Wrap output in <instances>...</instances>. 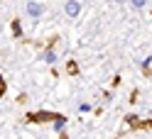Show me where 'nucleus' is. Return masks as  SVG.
Listing matches in <instances>:
<instances>
[{
    "label": "nucleus",
    "mask_w": 152,
    "mask_h": 139,
    "mask_svg": "<svg viewBox=\"0 0 152 139\" xmlns=\"http://www.w3.org/2000/svg\"><path fill=\"white\" fill-rule=\"evenodd\" d=\"M56 112H49V110H39V112H27L25 122L30 125H44V122H54Z\"/></svg>",
    "instance_id": "obj_1"
},
{
    "label": "nucleus",
    "mask_w": 152,
    "mask_h": 139,
    "mask_svg": "<svg viewBox=\"0 0 152 139\" xmlns=\"http://www.w3.org/2000/svg\"><path fill=\"white\" fill-rule=\"evenodd\" d=\"M42 12H44V5L42 3H37V0H30V3H27V15H30L32 20H39Z\"/></svg>",
    "instance_id": "obj_2"
},
{
    "label": "nucleus",
    "mask_w": 152,
    "mask_h": 139,
    "mask_svg": "<svg viewBox=\"0 0 152 139\" xmlns=\"http://www.w3.org/2000/svg\"><path fill=\"white\" fill-rule=\"evenodd\" d=\"M64 12H66V17H79V12H81V3H79V0H66Z\"/></svg>",
    "instance_id": "obj_3"
},
{
    "label": "nucleus",
    "mask_w": 152,
    "mask_h": 139,
    "mask_svg": "<svg viewBox=\"0 0 152 139\" xmlns=\"http://www.w3.org/2000/svg\"><path fill=\"white\" fill-rule=\"evenodd\" d=\"M44 63H56V51H54V39H52V44L47 46V49L42 51V56H39Z\"/></svg>",
    "instance_id": "obj_4"
},
{
    "label": "nucleus",
    "mask_w": 152,
    "mask_h": 139,
    "mask_svg": "<svg viewBox=\"0 0 152 139\" xmlns=\"http://www.w3.org/2000/svg\"><path fill=\"white\" fill-rule=\"evenodd\" d=\"M66 73H69V76H79V61H76V59L66 61Z\"/></svg>",
    "instance_id": "obj_5"
},
{
    "label": "nucleus",
    "mask_w": 152,
    "mask_h": 139,
    "mask_svg": "<svg viewBox=\"0 0 152 139\" xmlns=\"http://www.w3.org/2000/svg\"><path fill=\"white\" fill-rule=\"evenodd\" d=\"M10 30H12V37H22V22L17 20V17L10 22Z\"/></svg>",
    "instance_id": "obj_6"
},
{
    "label": "nucleus",
    "mask_w": 152,
    "mask_h": 139,
    "mask_svg": "<svg viewBox=\"0 0 152 139\" xmlns=\"http://www.w3.org/2000/svg\"><path fill=\"white\" fill-rule=\"evenodd\" d=\"M64 125H66V117H64V115H56V117H54V129L64 134Z\"/></svg>",
    "instance_id": "obj_7"
},
{
    "label": "nucleus",
    "mask_w": 152,
    "mask_h": 139,
    "mask_svg": "<svg viewBox=\"0 0 152 139\" xmlns=\"http://www.w3.org/2000/svg\"><path fill=\"white\" fill-rule=\"evenodd\" d=\"M132 129H152V120H137V125Z\"/></svg>",
    "instance_id": "obj_8"
},
{
    "label": "nucleus",
    "mask_w": 152,
    "mask_h": 139,
    "mask_svg": "<svg viewBox=\"0 0 152 139\" xmlns=\"http://www.w3.org/2000/svg\"><path fill=\"white\" fill-rule=\"evenodd\" d=\"M137 120H140L137 115H132V112H130V115L125 117V125H130V129H132V127H135V125H137Z\"/></svg>",
    "instance_id": "obj_9"
},
{
    "label": "nucleus",
    "mask_w": 152,
    "mask_h": 139,
    "mask_svg": "<svg viewBox=\"0 0 152 139\" xmlns=\"http://www.w3.org/2000/svg\"><path fill=\"white\" fill-rule=\"evenodd\" d=\"M132 3V7H135V10H142V7L147 5V0H130Z\"/></svg>",
    "instance_id": "obj_10"
},
{
    "label": "nucleus",
    "mask_w": 152,
    "mask_h": 139,
    "mask_svg": "<svg viewBox=\"0 0 152 139\" xmlns=\"http://www.w3.org/2000/svg\"><path fill=\"white\" fill-rule=\"evenodd\" d=\"M91 110H93L91 103H81V105H79V112H91Z\"/></svg>",
    "instance_id": "obj_11"
},
{
    "label": "nucleus",
    "mask_w": 152,
    "mask_h": 139,
    "mask_svg": "<svg viewBox=\"0 0 152 139\" xmlns=\"http://www.w3.org/2000/svg\"><path fill=\"white\" fill-rule=\"evenodd\" d=\"M5 93H7V83H5V78H3V76H0V98H3Z\"/></svg>",
    "instance_id": "obj_12"
},
{
    "label": "nucleus",
    "mask_w": 152,
    "mask_h": 139,
    "mask_svg": "<svg viewBox=\"0 0 152 139\" xmlns=\"http://www.w3.org/2000/svg\"><path fill=\"white\" fill-rule=\"evenodd\" d=\"M137 95H140V93H137V90H132V93H130V103H137Z\"/></svg>",
    "instance_id": "obj_13"
}]
</instances>
